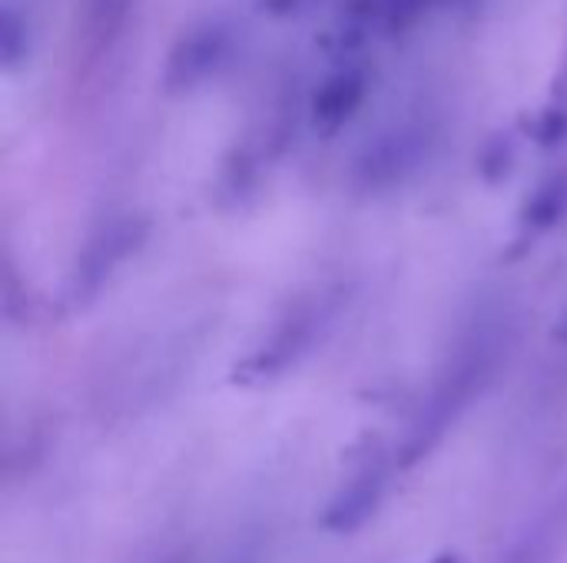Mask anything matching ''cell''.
I'll return each instance as SVG.
<instances>
[{"instance_id": "cell-1", "label": "cell", "mask_w": 567, "mask_h": 563, "mask_svg": "<svg viewBox=\"0 0 567 563\" xmlns=\"http://www.w3.org/2000/svg\"><path fill=\"white\" fill-rule=\"evenodd\" d=\"M369 83H372V73L362 60H342L336 63L322 83L312 90V100H309V119L319 133H336L342 129L365 103L369 96Z\"/></svg>"}, {"instance_id": "cell-2", "label": "cell", "mask_w": 567, "mask_h": 563, "mask_svg": "<svg viewBox=\"0 0 567 563\" xmlns=\"http://www.w3.org/2000/svg\"><path fill=\"white\" fill-rule=\"evenodd\" d=\"M233 50V30L223 20L196 23L176 46L166 63V83L169 86H193L206 80Z\"/></svg>"}, {"instance_id": "cell-3", "label": "cell", "mask_w": 567, "mask_h": 563, "mask_svg": "<svg viewBox=\"0 0 567 563\" xmlns=\"http://www.w3.org/2000/svg\"><path fill=\"white\" fill-rule=\"evenodd\" d=\"M355 3L362 7V13L369 17L379 37H402L425 17V10L435 0H355Z\"/></svg>"}, {"instance_id": "cell-4", "label": "cell", "mask_w": 567, "mask_h": 563, "mask_svg": "<svg viewBox=\"0 0 567 563\" xmlns=\"http://www.w3.org/2000/svg\"><path fill=\"white\" fill-rule=\"evenodd\" d=\"M130 3L133 0H86V30L100 46H110L120 37L130 17Z\"/></svg>"}, {"instance_id": "cell-5", "label": "cell", "mask_w": 567, "mask_h": 563, "mask_svg": "<svg viewBox=\"0 0 567 563\" xmlns=\"http://www.w3.org/2000/svg\"><path fill=\"white\" fill-rule=\"evenodd\" d=\"M449 3H465V0H449Z\"/></svg>"}]
</instances>
